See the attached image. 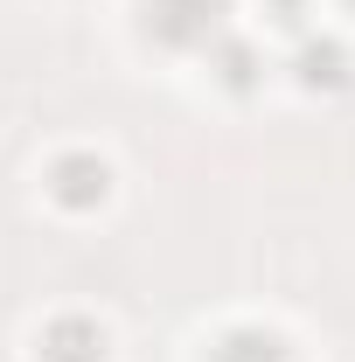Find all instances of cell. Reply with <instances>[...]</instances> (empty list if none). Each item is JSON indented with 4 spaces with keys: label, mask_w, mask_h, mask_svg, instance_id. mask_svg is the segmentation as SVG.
<instances>
[{
    "label": "cell",
    "mask_w": 355,
    "mask_h": 362,
    "mask_svg": "<svg viewBox=\"0 0 355 362\" xmlns=\"http://www.w3.org/2000/svg\"><path fill=\"white\" fill-rule=\"evenodd\" d=\"M230 0H146V35L161 49H216Z\"/></svg>",
    "instance_id": "obj_1"
},
{
    "label": "cell",
    "mask_w": 355,
    "mask_h": 362,
    "mask_svg": "<svg viewBox=\"0 0 355 362\" xmlns=\"http://www.w3.org/2000/svg\"><path fill=\"white\" fill-rule=\"evenodd\" d=\"M49 195H56L63 209H98V202L112 195V168H105L98 153H63V160L49 168Z\"/></svg>",
    "instance_id": "obj_2"
},
{
    "label": "cell",
    "mask_w": 355,
    "mask_h": 362,
    "mask_svg": "<svg viewBox=\"0 0 355 362\" xmlns=\"http://www.w3.org/2000/svg\"><path fill=\"white\" fill-rule=\"evenodd\" d=\"M42 362H105V327L84 314H63L42 327Z\"/></svg>",
    "instance_id": "obj_3"
},
{
    "label": "cell",
    "mask_w": 355,
    "mask_h": 362,
    "mask_svg": "<svg viewBox=\"0 0 355 362\" xmlns=\"http://www.w3.org/2000/svg\"><path fill=\"white\" fill-rule=\"evenodd\" d=\"M216 362H293V356H286V341L272 327H230L216 341Z\"/></svg>",
    "instance_id": "obj_4"
},
{
    "label": "cell",
    "mask_w": 355,
    "mask_h": 362,
    "mask_svg": "<svg viewBox=\"0 0 355 362\" xmlns=\"http://www.w3.org/2000/svg\"><path fill=\"white\" fill-rule=\"evenodd\" d=\"M300 84H307V90H342V84H349V63H342V49H334V42L307 49V56H300Z\"/></svg>",
    "instance_id": "obj_5"
},
{
    "label": "cell",
    "mask_w": 355,
    "mask_h": 362,
    "mask_svg": "<svg viewBox=\"0 0 355 362\" xmlns=\"http://www.w3.org/2000/svg\"><path fill=\"white\" fill-rule=\"evenodd\" d=\"M251 77H258V56H251L244 42H223V84H230V90H244Z\"/></svg>",
    "instance_id": "obj_6"
},
{
    "label": "cell",
    "mask_w": 355,
    "mask_h": 362,
    "mask_svg": "<svg viewBox=\"0 0 355 362\" xmlns=\"http://www.w3.org/2000/svg\"><path fill=\"white\" fill-rule=\"evenodd\" d=\"M349 7H355V0H349Z\"/></svg>",
    "instance_id": "obj_7"
}]
</instances>
